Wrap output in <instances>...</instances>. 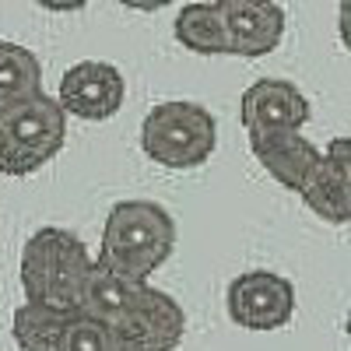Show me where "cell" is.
<instances>
[{"label":"cell","instance_id":"30bf717a","mask_svg":"<svg viewBox=\"0 0 351 351\" xmlns=\"http://www.w3.org/2000/svg\"><path fill=\"white\" fill-rule=\"evenodd\" d=\"M228 25V56L256 60L278 49L285 36V11L271 0H221Z\"/></svg>","mask_w":351,"mask_h":351},{"label":"cell","instance_id":"7a4b0ae2","mask_svg":"<svg viewBox=\"0 0 351 351\" xmlns=\"http://www.w3.org/2000/svg\"><path fill=\"white\" fill-rule=\"evenodd\" d=\"M92 271H95V256L88 253L84 239L71 228L43 225L21 246L18 278L28 306L81 313Z\"/></svg>","mask_w":351,"mask_h":351},{"label":"cell","instance_id":"7c38bea8","mask_svg":"<svg viewBox=\"0 0 351 351\" xmlns=\"http://www.w3.org/2000/svg\"><path fill=\"white\" fill-rule=\"evenodd\" d=\"M43 92V64L39 56L18 46V43H0V112L21 106L28 99H39Z\"/></svg>","mask_w":351,"mask_h":351},{"label":"cell","instance_id":"8992f818","mask_svg":"<svg viewBox=\"0 0 351 351\" xmlns=\"http://www.w3.org/2000/svg\"><path fill=\"white\" fill-rule=\"evenodd\" d=\"M225 309L243 330H281L295 316V285L274 271H246L228 281Z\"/></svg>","mask_w":351,"mask_h":351},{"label":"cell","instance_id":"4fadbf2b","mask_svg":"<svg viewBox=\"0 0 351 351\" xmlns=\"http://www.w3.org/2000/svg\"><path fill=\"white\" fill-rule=\"evenodd\" d=\"M302 204L316 215V218H324L327 225H348L351 221V180L334 165L327 162H319V169L309 176V183L302 186Z\"/></svg>","mask_w":351,"mask_h":351},{"label":"cell","instance_id":"9a60e30c","mask_svg":"<svg viewBox=\"0 0 351 351\" xmlns=\"http://www.w3.org/2000/svg\"><path fill=\"white\" fill-rule=\"evenodd\" d=\"M64 351H127L120 344L109 327H102L95 316L88 313H74L71 316V327H67V337H64Z\"/></svg>","mask_w":351,"mask_h":351},{"label":"cell","instance_id":"ba28073f","mask_svg":"<svg viewBox=\"0 0 351 351\" xmlns=\"http://www.w3.org/2000/svg\"><path fill=\"white\" fill-rule=\"evenodd\" d=\"M246 137L260 169H267V176L285 190L302 193L309 176L324 162V152L313 141H306L302 130H253Z\"/></svg>","mask_w":351,"mask_h":351},{"label":"cell","instance_id":"277c9868","mask_svg":"<svg viewBox=\"0 0 351 351\" xmlns=\"http://www.w3.org/2000/svg\"><path fill=\"white\" fill-rule=\"evenodd\" d=\"M141 148L162 169H197L218 148V120L200 102H158L141 123Z\"/></svg>","mask_w":351,"mask_h":351},{"label":"cell","instance_id":"5bb4252c","mask_svg":"<svg viewBox=\"0 0 351 351\" xmlns=\"http://www.w3.org/2000/svg\"><path fill=\"white\" fill-rule=\"evenodd\" d=\"M74 313L46 309V306H21L11 319V337L21 351H64V337Z\"/></svg>","mask_w":351,"mask_h":351},{"label":"cell","instance_id":"9c48e42d","mask_svg":"<svg viewBox=\"0 0 351 351\" xmlns=\"http://www.w3.org/2000/svg\"><path fill=\"white\" fill-rule=\"evenodd\" d=\"M239 116H243L246 134H253V130H302L309 123V99L285 77H260L243 92Z\"/></svg>","mask_w":351,"mask_h":351},{"label":"cell","instance_id":"ac0fdd59","mask_svg":"<svg viewBox=\"0 0 351 351\" xmlns=\"http://www.w3.org/2000/svg\"><path fill=\"white\" fill-rule=\"evenodd\" d=\"M344 330H348V337H351V309H348V319H344Z\"/></svg>","mask_w":351,"mask_h":351},{"label":"cell","instance_id":"3957f363","mask_svg":"<svg viewBox=\"0 0 351 351\" xmlns=\"http://www.w3.org/2000/svg\"><path fill=\"white\" fill-rule=\"evenodd\" d=\"M176 250V218L158 200H120L112 204L102 243H99V263L109 271L148 281Z\"/></svg>","mask_w":351,"mask_h":351},{"label":"cell","instance_id":"e0dca14e","mask_svg":"<svg viewBox=\"0 0 351 351\" xmlns=\"http://www.w3.org/2000/svg\"><path fill=\"white\" fill-rule=\"evenodd\" d=\"M337 36L344 49H351V0H341V8H337Z\"/></svg>","mask_w":351,"mask_h":351},{"label":"cell","instance_id":"6da1fadb","mask_svg":"<svg viewBox=\"0 0 351 351\" xmlns=\"http://www.w3.org/2000/svg\"><path fill=\"white\" fill-rule=\"evenodd\" d=\"M81 313L109 327L127 351H172L186 334V313L169 291L123 278L99 260L88 278Z\"/></svg>","mask_w":351,"mask_h":351},{"label":"cell","instance_id":"8fae6325","mask_svg":"<svg viewBox=\"0 0 351 351\" xmlns=\"http://www.w3.org/2000/svg\"><path fill=\"white\" fill-rule=\"evenodd\" d=\"M176 43L200 56H225L228 53V25L221 0L215 4H183L176 14Z\"/></svg>","mask_w":351,"mask_h":351},{"label":"cell","instance_id":"2e32d148","mask_svg":"<svg viewBox=\"0 0 351 351\" xmlns=\"http://www.w3.org/2000/svg\"><path fill=\"white\" fill-rule=\"evenodd\" d=\"M324 155H327V162H334L351 180V137H334L327 148H324Z\"/></svg>","mask_w":351,"mask_h":351},{"label":"cell","instance_id":"5b68a950","mask_svg":"<svg viewBox=\"0 0 351 351\" xmlns=\"http://www.w3.org/2000/svg\"><path fill=\"white\" fill-rule=\"evenodd\" d=\"M67 141L64 106L39 95L0 112V176L39 172Z\"/></svg>","mask_w":351,"mask_h":351},{"label":"cell","instance_id":"52a82bcc","mask_svg":"<svg viewBox=\"0 0 351 351\" xmlns=\"http://www.w3.org/2000/svg\"><path fill=\"white\" fill-rule=\"evenodd\" d=\"M56 102L64 106L67 116L88 123L112 120L127 102V81L106 60H77L60 77V95Z\"/></svg>","mask_w":351,"mask_h":351}]
</instances>
